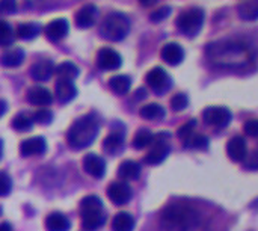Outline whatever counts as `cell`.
<instances>
[{"mask_svg": "<svg viewBox=\"0 0 258 231\" xmlns=\"http://www.w3.org/2000/svg\"><path fill=\"white\" fill-rule=\"evenodd\" d=\"M207 56L212 64L219 67H240L249 62L248 47L239 42L221 41L207 45Z\"/></svg>", "mask_w": 258, "mask_h": 231, "instance_id": "cell-1", "label": "cell"}, {"mask_svg": "<svg viewBox=\"0 0 258 231\" xmlns=\"http://www.w3.org/2000/svg\"><path fill=\"white\" fill-rule=\"evenodd\" d=\"M160 221L168 231H189L200 224V213L187 204H171L162 212Z\"/></svg>", "mask_w": 258, "mask_h": 231, "instance_id": "cell-2", "label": "cell"}, {"mask_svg": "<svg viewBox=\"0 0 258 231\" xmlns=\"http://www.w3.org/2000/svg\"><path fill=\"white\" fill-rule=\"evenodd\" d=\"M98 120L94 115H83L73 123L67 133L68 145L74 150H83L89 147L98 135Z\"/></svg>", "mask_w": 258, "mask_h": 231, "instance_id": "cell-3", "label": "cell"}, {"mask_svg": "<svg viewBox=\"0 0 258 231\" xmlns=\"http://www.w3.org/2000/svg\"><path fill=\"white\" fill-rule=\"evenodd\" d=\"M82 225L89 231L98 230L106 222V215L103 212V203L98 197H85L80 203Z\"/></svg>", "mask_w": 258, "mask_h": 231, "instance_id": "cell-4", "label": "cell"}, {"mask_svg": "<svg viewBox=\"0 0 258 231\" xmlns=\"http://www.w3.org/2000/svg\"><path fill=\"white\" fill-rule=\"evenodd\" d=\"M130 30V20L121 12H113L104 18L100 26V33L104 39L121 41L127 36Z\"/></svg>", "mask_w": 258, "mask_h": 231, "instance_id": "cell-5", "label": "cell"}, {"mask_svg": "<svg viewBox=\"0 0 258 231\" xmlns=\"http://www.w3.org/2000/svg\"><path fill=\"white\" fill-rule=\"evenodd\" d=\"M204 24V11L201 8H190L183 11L177 18V27L186 36H197Z\"/></svg>", "mask_w": 258, "mask_h": 231, "instance_id": "cell-6", "label": "cell"}, {"mask_svg": "<svg viewBox=\"0 0 258 231\" xmlns=\"http://www.w3.org/2000/svg\"><path fill=\"white\" fill-rule=\"evenodd\" d=\"M165 138H168V135L154 136V141L151 144V150L144 157V162L147 165H159L168 157V154L171 151V147H169V144H168V141Z\"/></svg>", "mask_w": 258, "mask_h": 231, "instance_id": "cell-7", "label": "cell"}, {"mask_svg": "<svg viewBox=\"0 0 258 231\" xmlns=\"http://www.w3.org/2000/svg\"><path fill=\"white\" fill-rule=\"evenodd\" d=\"M147 83L148 86L159 95L165 94L171 86H172V79L171 76L160 67H156L148 71L147 74Z\"/></svg>", "mask_w": 258, "mask_h": 231, "instance_id": "cell-8", "label": "cell"}, {"mask_svg": "<svg viewBox=\"0 0 258 231\" xmlns=\"http://www.w3.org/2000/svg\"><path fill=\"white\" fill-rule=\"evenodd\" d=\"M231 112L224 106H210L203 112V120L212 127H227L231 123Z\"/></svg>", "mask_w": 258, "mask_h": 231, "instance_id": "cell-9", "label": "cell"}, {"mask_svg": "<svg viewBox=\"0 0 258 231\" xmlns=\"http://www.w3.org/2000/svg\"><path fill=\"white\" fill-rule=\"evenodd\" d=\"M122 64L121 54L118 51H115L110 47H103L100 48L98 54H97V65L100 70L103 71H113L118 70Z\"/></svg>", "mask_w": 258, "mask_h": 231, "instance_id": "cell-10", "label": "cell"}, {"mask_svg": "<svg viewBox=\"0 0 258 231\" xmlns=\"http://www.w3.org/2000/svg\"><path fill=\"white\" fill-rule=\"evenodd\" d=\"M107 197L115 206H124L132 198V188L125 182H113L107 188Z\"/></svg>", "mask_w": 258, "mask_h": 231, "instance_id": "cell-11", "label": "cell"}, {"mask_svg": "<svg viewBox=\"0 0 258 231\" xmlns=\"http://www.w3.org/2000/svg\"><path fill=\"white\" fill-rule=\"evenodd\" d=\"M83 169L94 179H101L106 172V162L101 156L95 153H89L83 159Z\"/></svg>", "mask_w": 258, "mask_h": 231, "instance_id": "cell-12", "label": "cell"}, {"mask_svg": "<svg viewBox=\"0 0 258 231\" xmlns=\"http://www.w3.org/2000/svg\"><path fill=\"white\" fill-rule=\"evenodd\" d=\"M97 17H98V9L95 5H85L82 6L77 14H76V26L80 27V29H89L95 24L97 21Z\"/></svg>", "mask_w": 258, "mask_h": 231, "instance_id": "cell-13", "label": "cell"}, {"mask_svg": "<svg viewBox=\"0 0 258 231\" xmlns=\"http://www.w3.org/2000/svg\"><path fill=\"white\" fill-rule=\"evenodd\" d=\"M47 150L45 139L42 136H33L20 144V154L23 157H30V156H39Z\"/></svg>", "mask_w": 258, "mask_h": 231, "instance_id": "cell-14", "label": "cell"}, {"mask_svg": "<svg viewBox=\"0 0 258 231\" xmlns=\"http://www.w3.org/2000/svg\"><path fill=\"white\" fill-rule=\"evenodd\" d=\"M227 153L228 157L234 162H242L246 159L248 156V147H246V141L242 136H234L228 141L227 145Z\"/></svg>", "mask_w": 258, "mask_h": 231, "instance_id": "cell-15", "label": "cell"}, {"mask_svg": "<svg viewBox=\"0 0 258 231\" xmlns=\"http://www.w3.org/2000/svg\"><path fill=\"white\" fill-rule=\"evenodd\" d=\"M70 30V24L65 18H56L50 21L45 27V35L50 41H60L67 36Z\"/></svg>", "mask_w": 258, "mask_h": 231, "instance_id": "cell-16", "label": "cell"}, {"mask_svg": "<svg viewBox=\"0 0 258 231\" xmlns=\"http://www.w3.org/2000/svg\"><path fill=\"white\" fill-rule=\"evenodd\" d=\"M162 59L166 62V64H169V65H178V64H181L183 62V59H184V50H183V47L180 45V44H177V42H168L166 45H163V48H162Z\"/></svg>", "mask_w": 258, "mask_h": 231, "instance_id": "cell-17", "label": "cell"}, {"mask_svg": "<svg viewBox=\"0 0 258 231\" xmlns=\"http://www.w3.org/2000/svg\"><path fill=\"white\" fill-rule=\"evenodd\" d=\"M54 91L60 103H68L77 95V88L74 86L71 80H67V79H59L54 85Z\"/></svg>", "mask_w": 258, "mask_h": 231, "instance_id": "cell-18", "label": "cell"}, {"mask_svg": "<svg viewBox=\"0 0 258 231\" xmlns=\"http://www.w3.org/2000/svg\"><path fill=\"white\" fill-rule=\"evenodd\" d=\"M27 101L33 106H48L53 101V95L44 86H33L27 92Z\"/></svg>", "mask_w": 258, "mask_h": 231, "instance_id": "cell-19", "label": "cell"}, {"mask_svg": "<svg viewBox=\"0 0 258 231\" xmlns=\"http://www.w3.org/2000/svg\"><path fill=\"white\" fill-rule=\"evenodd\" d=\"M54 73V67L50 61H41L30 67V76L36 82H45L48 80Z\"/></svg>", "mask_w": 258, "mask_h": 231, "instance_id": "cell-20", "label": "cell"}, {"mask_svg": "<svg viewBox=\"0 0 258 231\" xmlns=\"http://www.w3.org/2000/svg\"><path fill=\"white\" fill-rule=\"evenodd\" d=\"M70 221L65 215L59 212H53L45 218V228L47 231H68L70 230Z\"/></svg>", "mask_w": 258, "mask_h": 231, "instance_id": "cell-21", "label": "cell"}, {"mask_svg": "<svg viewBox=\"0 0 258 231\" xmlns=\"http://www.w3.org/2000/svg\"><path fill=\"white\" fill-rule=\"evenodd\" d=\"M139 176H141V165L135 160H125L118 168V177L122 179V182L138 180Z\"/></svg>", "mask_w": 258, "mask_h": 231, "instance_id": "cell-22", "label": "cell"}, {"mask_svg": "<svg viewBox=\"0 0 258 231\" xmlns=\"http://www.w3.org/2000/svg\"><path fill=\"white\" fill-rule=\"evenodd\" d=\"M24 61V51L21 48H9L0 56V64L6 68L20 67Z\"/></svg>", "mask_w": 258, "mask_h": 231, "instance_id": "cell-23", "label": "cell"}, {"mask_svg": "<svg viewBox=\"0 0 258 231\" xmlns=\"http://www.w3.org/2000/svg\"><path fill=\"white\" fill-rule=\"evenodd\" d=\"M109 88L116 94V95H125L130 88H132V79L125 74H118L113 76L109 80Z\"/></svg>", "mask_w": 258, "mask_h": 231, "instance_id": "cell-24", "label": "cell"}, {"mask_svg": "<svg viewBox=\"0 0 258 231\" xmlns=\"http://www.w3.org/2000/svg\"><path fill=\"white\" fill-rule=\"evenodd\" d=\"M112 230L113 231H133L135 230V219L127 212H119L112 219Z\"/></svg>", "mask_w": 258, "mask_h": 231, "instance_id": "cell-25", "label": "cell"}, {"mask_svg": "<svg viewBox=\"0 0 258 231\" xmlns=\"http://www.w3.org/2000/svg\"><path fill=\"white\" fill-rule=\"evenodd\" d=\"M124 148V136L121 133H110L104 142H103V150L109 154H118Z\"/></svg>", "mask_w": 258, "mask_h": 231, "instance_id": "cell-26", "label": "cell"}, {"mask_svg": "<svg viewBox=\"0 0 258 231\" xmlns=\"http://www.w3.org/2000/svg\"><path fill=\"white\" fill-rule=\"evenodd\" d=\"M239 17L246 21H254L258 18V0H248L237 6Z\"/></svg>", "mask_w": 258, "mask_h": 231, "instance_id": "cell-27", "label": "cell"}, {"mask_svg": "<svg viewBox=\"0 0 258 231\" xmlns=\"http://www.w3.org/2000/svg\"><path fill=\"white\" fill-rule=\"evenodd\" d=\"M139 113L145 120H162L166 112H165L163 106H160L157 103H151V104L142 106L141 110H139Z\"/></svg>", "mask_w": 258, "mask_h": 231, "instance_id": "cell-28", "label": "cell"}, {"mask_svg": "<svg viewBox=\"0 0 258 231\" xmlns=\"http://www.w3.org/2000/svg\"><path fill=\"white\" fill-rule=\"evenodd\" d=\"M153 141H154V135H153L148 129H141V130H138V133L135 135L132 144H133V148H136V150H144L145 147L151 145Z\"/></svg>", "mask_w": 258, "mask_h": 231, "instance_id": "cell-29", "label": "cell"}, {"mask_svg": "<svg viewBox=\"0 0 258 231\" xmlns=\"http://www.w3.org/2000/svg\"><path fill=\"white\" fill-rule=\"evenodd\" d=\"M59 79H67V80H74L79 76V67L73 62H62L56 70Z\"/></svg>", "mask_w": 258, "mask_h": 231, "instance_id": "cell-30", "label": "cell"}, {"mask_svg": "<svg viewBox=\"0 0 258 231\" xmlns=\"http://www.w3.org/2000/svg\"><path fill=\"white\" fill-rule=\"evenodd\" d=\"M39 30H41L39 24H36V23H24V24H20L17 27V35L21 39H33V38H36L39 35Z\"/></svg>", "mask_w": 258, "mask_h": 231, "instance_id": "cell-31", "label": "cell"}, {"mask_svg": "<svg viewBox=\"0 0 258 231\" xmlns=\"http://www.w3.org/2000/svg\"><path fill=\"white\" fill-rule=\"evenodd\" d=\"M33 126V118H30L27 113H17L12 120V127L17 132H29Z\"/></svg>", "mask_w": 258, "mask_h": 231, "instance_id": "cell-32", "label": "cell"}, {"mask_svg": "<svg viewBox=\"0 0 258 231\" xmlns=\"http://www.w3.org/2000/svg\"><path fill=\"white\" fill-rule=\"evenodd\" d=\"M186 148H197V150H206L209 147V138L204 135H192L189 139H186L184 142Z\"/></svg>", "mask_w": 258, "mask_h": 231, "instance_id": "cell-33", "label": "cell"}, {"mask_svg": "<svg viewBox=\"0 0 258 231\" xmlns=\"http://www.w3.org/2000/svg\"><path fill=\"white\" fill-rule=\"evenodd\" d=\"M14 42V30L12 27L0 20V45H11Z\"/></svg>", "mask_w": 258, "mask_h": 231, "instance_id": "cell-34", "label": "cell"}, {"mask_svg": "<svg viewBox=\"0 0 258 231\" xmlns=\"http://www.w3.org/2000/svg\"><path fill=\"white\" fill-rule=\"evenodd\" d=\"M187 104H189V98H187V95L183 94V92L175 94V95L171 98V107H172V110H175V112L184 110V109L187 107Z\"/></svg>", "mask_w": 258, "mask_h": 231, "instance_id": "cell-35", "label": "cell"}, {"mask_svg": "<svg viewBox=\"0 0 258 231\" xmlns=\"http://www.w3.org/2000/svg\"><path fill=\"white\" fill-rule=\"evenodd\" d=\"M33 121L38 124H50L53 121V112L48 109H39L33 113Z\"/></svg>", "mask_w": 258, "mask_h": 231, "instance_id": "cell-36", "label": "cell"}, {"mask_svg": "<svg viewBox=\"0 0 258 231\" xmlns=\"http://www.w3.org/2000/svg\"><path fill=\"white\" fill-rule=\"evenodd\" d=\"M195 126H197V121L195 120H192V121H189V123H186L184 126H181L180 129H178V132H177V136L184 142L186 139H189L192 135H194V130H195Z\"/></svg>", "mask_w": 258, "mask_h": 231, "instance_id": "cell-37", "label": "cell"}, {"mask_svg": "<svg viewBox=\"0 0 258 231\" xmlns=\"http://www.w3.org/2000/svg\"><path fill=\"white\" fill-rule=\"evenodd\" d=\"M11 191H12V180L9 179V176L6 172L0 171V197L9 195Z\"/></svg>", "mask_w": 258, "mask_h": 231, "instance_id": "cell-38", "label": "cell"}, {"mask_svg": "<svg viewBox=\"0 0 258 231\" xmlns=\"http://www.w3.org/2000/svg\"><path fill=\"white\" fill-rule=\"evenodd\" d=\"M169 14H171V8H169V6H162V8L156 9L154 12H151L150 18H151V21H154V23H160V21H163L165 18H168Z\"/></svg>", "mask_w": 258, "mask_h": 231, "instance_id": "cell-39", "label": "cell"}, {"mask_svg": "<svg viewBox=\"0 0 258 231\" xmlns=\"http://www.w3.org/2000/svg\"><path fill=\"white\" fill-rule=\"evenodd\" d=\"M17 11V0H0V15H11Z\"/></svg>", "mask_w": 258, "mask_h": 231, "instance_id": "cell-40", "label": "cell"}, {"mask_svg": "<svg viewBox=\"0 0 258 231\" xmlns=\"http://www.w3.org/2000/svg\"><path fill=\"white\" fill-rule=\"evenodd\" d=\"M243 130L248 136L251 138H258V120H249L245 123Z\"/></svg>", "mask_w": 258, "mask_h": 231, "instance_id": "cell-41", "label": "cell"}, {"mask_svg": "<svg viewBox=\"0 0 258 231\" xmlns=\"http://www.w3.org/2000/svg\"><path fill=\"white\" fill-rule=\"evenodd\" d=\"M246 157L248 159L245 160V168L249 171H258V153H251Z\"/></svg>", "mask_w": 258, "mask_h": 231, "instance_id": "cell-42", "label": "cell"}, {"mask_svg": "<svg viewBox=\"0 0 258 231\" xmlns=\"http://www.w3.org/2000/svg\"><path fill=\"white\" fill-rule=\"evenodd\" d=\"M6 109H8V104H6V101H5V100H0V118L5 115Z\"/></svg>", "mask_w": 258, "mask_h": 231, "instance_id": "cell-43", "label": "cell"}, {"mask_svg": "<svg viewBox=\"0 0 258 231\" xmlns=\"http://www.w3.org/2000/svg\"><path fill=\"white\" fill-rule=\"evenodd\" d=\"M0 231H12V225L9 222H2L0 224Z\"/></svg>", "mask_w": 258, "mask_h": 231, "instance_id": "cell-44", "label": "cell"}, {"mask_svg": "<svg viewBox=\"0 0 258 231\" xmlns=\"http://www.w3.org/2000/svg\"><path fill=\"white\" fill-rule=\"evenodd\" d=\"M136 94H138L136 98H144V97H147V91H145V89H138Z\"/></svg>", "mask_w": 258, "mask_h": 231, "instance_id": "cell-45", "label": "cell"}, {"mask_svg": "<svg viewBox=\"0 0 258 231\" xmlns=\"http://www.w3.org/2000/svg\"><path fill=\"white\" fill-rule=\"evenodd\" d=\"M139 2H141L142 5H145V6H151V5H154L157 0H139Z\"/></svg>", "mask_w": 258, "mask_h": 231, "instance_id": "cell-46", "label": "cell"}, {"mask_svg": "<svg viewBox=\"0 0 258 231\" xmlns=\"http://www.w3.org/2000/svg\"><path fill=\"white\" fill-rule=\"evenodd\" d=\"M3 156V141H0V159Z\"/></svg>", "mask_w": 258, "mask_h": 231, "instance_id": "cell-47", "label": "cell"}, {"mask_svg": "<svg viewBox=\"0 0 258 231\" xmlns=\"http://www.w3.org/2000/svg\"><path fill=\"white\" fill-rule=\"evenodd\" d=\"M33 2H41V0H33Z\"/></svg>", "mask_w": 258, "mask_h": 231, "instance_id": "cell-48", "label": "cell"}, {"mask_svg": "<svg viewBox=\"0 0 258 231\" xmlns=\"http://www.w3.org/2000/svg\"><path fill=\"white\" fill-rule=\"evenodd\" d=\"M0 212H2V209H0Z\"/></svg>", "mask_w": 258, "mask_h": 231, "instance_id": "cell-49", "label": "cell"}]
</instances>
